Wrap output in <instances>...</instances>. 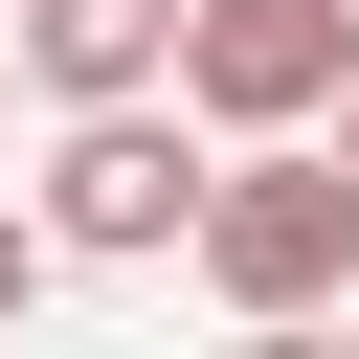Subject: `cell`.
Masks as SVG:
<instances>
[{
  "mask_svg": "<svg viewBox=\"0 0 359 359\" xmlns=\"http://www.w3.org/2000/svg\"><path fill=\"white\" fill-rule=\"evenodd\" d=\"M180 247H202V292H224V314H269V337H292V314H337V292H359V157H337L314 112H292V135H247V157H202V224H180Z\"/></svg>",
  "mask_w": 359,
  "mask_h": 359,
  "instance_id": "6da1fadb",
  "label": "cell"
},
{
  "mask_svg": "<svg viewBox=\"0 0 359 359\" xmlns=\"http://www.w3.org/2000/svg\"><path fill=\"white\" fill-rule=\"evenodd\" d=\"M180 224H202V135H180L157 90H90V112H67V157H45V247L135 269V247H180Z\"/></svg>",
  "mask_w": 359,
  "mask_h": 359,
  "instance_id": "7a4b0ae2",
  "label": "cell"
},
{
  "mask_svg": "<svg viewBox=\"0 0 359 359\" xmlns=\"http://www.w3.org/2000/svg\"><path fill=\"white\" fill-rule=\"evenodd\" d=\"M337 67H359V0H180V112H202V135L337 112Z\"/></svg>",
  "mask_w": 359,
  "mask_h": 359,
  "instance_id": "3957f363",
  "label": "cell"
},
{
  "mask_svg": "<svg viewBox=\"0 0 359 359\" xmlns=\"http://www.w3.org/2000/svg\"><path fill=\"white\" fill-rule=\"evenodd\" d=\"M22 67L90 112V90H180V0H22Z\"/></svg>",
  "mask_w": 359,
  "mask_h": 359,
  "instance_id": "277c9868",
  "label": "cell"
},
{
  "mask_svg": "<svg viewBox=\"0 0 359 359\" xmlns=\"http://www.w3.org/2000/svg\"><path fill=\"white\" fill-rule=\"evenodd\" d=\"M22 292H45V224H22V202H0V314H22Z\"/></svg>",
  "mask_w": 359,
  "mask_h": 359,
  "instance_id": "5b68a950",
  "label": "cell"
},
{
  "mask_svg": "<svg viewBox=\"0 0 359 359\" xmlns=\"http://www.w3.org/2000/svg\"><path fill=\"white\" fill-rule=\"evenodd\" d=\"M314 135H337V157H359V67H337V112H314Z\"/></svg>",
  "mask_w": 359,
  "mask_h": 359,
  "instance_id": "8992f818",
  "label": "cell"
}]
</instances>
